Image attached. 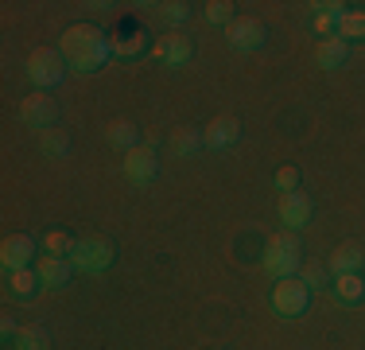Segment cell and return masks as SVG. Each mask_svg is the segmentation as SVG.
<instances>
[{
	"instance_id": "1",
	"label": "cell",
	"mask_w": 365,
	"mask_h": 350,
	"mask_svg": "<svg viewBox=\"0 0 365 350\" xmlns=\"http://www.w3.org/2000/svg\"><path fill=\"white\" fill-rule=\"evenodd\" d=\"M58 51H63L66 66L78 70V74H93L106 59L113 55L109 39L101 28H93V24H74V28L63 31V43H58Z\"/></svg>"
},
{
	"instance_id": "2",
	"label": "cell",
	"mask_w": 365,
	"mask_h": 350,
	"mask_svg": "<svg viewBox=\"0 0 365 350\" xmlns=\"http://www.w3.org/2000/svg\"><path fill=\"white\" fill-rule=\"evenodd\" d=\"M264 269L272 273L276 280H288V276H299L303 269V245H299V234L295 230H280L272 234L264 245Z\"/></svg>"
},
{
	"instance_id": "3",
	"label": "cell",
	"mask_w": 365,
	"mask_h": 350,
	"mask_svg": "<svg viewBox=\"0 0 365 350\" xmlns=\"http://www.w3.org/2000/svg\"><path fill=\"white\" fill-rule=\"evenodd\" d=\"M28 78L39 86V90H51V86H58L66 78V59H63V51H55V47H36L28 55Z\"/></svg>"
},
{
	"instance_id": "4",
	"label": "cell",
	"mask_w": 365,
	"mask_h": 350,
	"mask_svg": "<svg viewBox=\"0 0 365 350\" xmlns=\"http://www.w3.org/2000/svg\"><path fill=\"white\" fill-rule=\"evenodd\" d=\"M117 257V249L106 241V238H78L74 249H71V265L78 273H106Z\"/></svg>"
},
{
	"instance_id": "5",
	"label": "cell",
	"mask_w": 365,
	"mask_h": 350,
	"mask_svg": "<svg viewBox=\"0 0 365 350\" xmlns=\"http://www.w3.org/2000/svg\"><path fill=\"white\" fill-rule=\"evenodd\" d=\"M307 308H311V288L299 276H288V280H276L272 284V311H280L284 319H295Z\"/></svg>"
},
{
	"instance_id": "6",
	"label": "cell",
	"mask_w": 365,
	"mask_h": 350,
	"mask_svg": "<svg viewBox=\"0 0 365 350\" xmlns=\"http://www.w3.org/2000/svg\"><path fill=\"white\" fill-rule=\"evenodd\" d=\"M20 121L43 133V129H51V125L58 121V101L51 98V94H43V90L24 94V101H20Z\"/></svg>"
},
{
	"instance_id": "7",
	"label": "cell",
	"mask_w": 365,
	"mask_h": 350,
	"mask_svg": "<svg viewBox=\"0 0 365 350\" xmlns=\"http://www.w3.org/2000/svg\"><path fill=\"white\" fill-rule=\"evenodd\" d=\"M31 261H36V238H28V234H8V238L0 241V265H4L8 273L31 269Z\"/></svg>"
},
{
	"instance_id": "8",
	"label": "cell",
	"mask_w": 365,
	"mask_h": 350,
	"mask_svg": "<svg viewBox=\"0 0 365 350\" xmlns=\"http://www.w3.org/2000/svg\"><path fill=\"white\" fill-rule=\"evenodd\" d=\"M225 39H230L233 51H257L260 43L268 39V31L260 20H253V16H241V20H233L230 28H225Z\"/></svg>"
},
{
	"instance_id": "9",
	"label": "cell",
	"mask_w": 365,
	"mask_h": 350,
	"mask_svg": "<svg viewBox=\"0 0 365 350\" xmlns=\"http://www.w3.org/2000/svg\"><path fill=\"white\" fill-rule=\"evenodd\" d=\"M120 168H125V175L133 183H152L155 171H160V160H155L152 144H136L125 152V164H120Z\"/></svg>"
},
{
	"instance_id": "10",
	"label": "cell",
	"mask_w": 365,
	"mask_h": 350,
	"mask_svg": "<svg viewBox=\"0 0 365 350\" xmlns=\"http://www.w3.org/2000/svg\"><path fill=\"white\" fill-rule=\"evenodd\" d=\"M190 55H195V43L182 31H171V35H163V39H155V59H160L163 66H187Z\"/></svg>"
},
{
	"instance_id": "11",
	"label": "cell",
	"mask_w": 365,
	"mask_h": 350,
	"mask_svg": "<svg viewBox=\"0 0 365 350\" xmlns=\"http://www.w3.org/2000/svg\"><path fill=\"white\" fill-rule=\"evenodd\" d=\"M280 222L288 226V230H303V226L311 222V199L303 195V187L280 195Z\"/></svg>"
},
{
	"instance_id": "12",
	"label": "cell",
	"mask_w": 365,
	"mask_h": 350,
	"mask_svg": "<svg viewBox=\"0 0 365 350\" xmlns=\"http://www.w3.org/2000/svg\"><path fill=\"white\" fill-rule=\"evenodd\" d=\"M330 273L334 276H342V273H358V269H365V245L358 241H342V245H334V253H330Z\"/></svg>"
},
{
	"instance_id": "13",
	"label": "cell",
	"mask_w": 365,
	"mask_h": 350,
	"mask_svg": "<svg viewBox=\"0 0 365 350\" xmlns=\"http://www.w3.org/2000/svg\"><path fill=\"white\" fill-rule=\"evenodd\" d=\"M202 140L206 148H230L241 140V121L237 117H214L210 125L202 129Z\"/></svg>"
},
{
	"instance_id": "14",
	"label": "cell",
	"mask_w": 365,
	"mask_h": 350,
	"mask_svg": "<svg viewBox=\"0 0 365 350\" xmlns=\"http://www.w3.org/2000/svg\"><path fill=\"white\" fill-rule=\"evenodd\" d=\"M71 257H39L36 261V273H39V284L43 288H63L71 280Z\"/></svg>"
},
{
	"instance_id": "15",
	"label": "cell",
	"mask_w": 365,
	"mask_h": 350,
	"mask_svg": "<svg viewBox=\"0 0 365 350\" xmlns=\"http://www.w3.org/2000/svg\"><path fill=\"white\" fill-rule=\"evenodd\" d=\"M346 55H350V43L338 39V35H330V39H319V47H315V63L323 66V70H338V66L346 63Z\"/></svg>"
},
{
	"instance_id": "16",
	"label": "cell",
	"mask_w": 365,
	"mask_h": 350,
	"mask_svg": "<svg viewBox=\"0 0 365 350\" xmlns=\"http://www.w3.org/2000/svg\"><path fill=\"white\" fill-rule=\"evenodd\" d=\"M39 273H36V265L31 269H16V273H8V292L16 296V300H31V296L39 292Z\"/></svg>"
},
{
	"instance_id": "17",
	"label": "cell",
	"mask_w": 365,
	"mask_h": 350,
	"mask_svg": "<svg viewBox=\"0 0 365 350\" xmlns=\"http://www.w3.org/2000/svg\"><path fill=\"white\" fill-rule=\"evenodd\" d=\"M334 296L346 304H361L365 300V276L361 273H342L334 276Z\"/></svg>"
},
{
	"instance_id": "18",
	"label": "cell",
	"mask_w": 365,
	"mask_h": 350,
	"mask_svg": "<svg viewBox=\"0 0 365 350\" xmlns=\"http://www.w3.org/2000/svg\"><path fill=\"white\" fill-rule=\"evenodd\" d=\"M106 140L113 148H125V152H128V148H136V144H144L140 129H136L133 121H113V125L106 129Z\"/></svg>"
},
{
	"instance_id": "19",
	"label": "cell",
	"mask_w": 365,
	"mask_h": 350,
	"mask_svg": "<svg viewBox=\"0 0 365 350\" xmlns=\"http://www.w3.org/2000/svg\"><path fill=\"white\" fill-rule=\"evenodd\" d=\"M202 144H206V140H202V129L182 125V129H175V133H171V152H175V156H195Z\"/></svg>"
},
{
	"instance_id": "20",
	"label": "cell",
	"mask_w": 365,
	"mask_h": 350,
	"mask_svg": "<svg viewBox=\"0 0 365 350\" xmlns=\"http://www.w3.org/2000/svg\"><path fill=\"white\" fill-rule=\"evenodd\" d=\"M39 152L43 156H66L71 152V136H66V129H58V125L43 129L39 133Z\"/></svg>"
},
{
	"instance_id": "21",
	"label": "cell",
	"mask_w": 365,
	"mask_h": 350,
	"mask_svg": "<svg viewBox=\"0 0 365 350\" xmlns=\"http://www.w3.org/2000/svg\"><path fill=\"white\" fill-rule=\"evenodd\" d=\"M338 39H365V8H350V12L338 20Z\"/></svg>"
},
{
	"instance_id": "22",
	"label": "cell",
	"mask_w": 365,
	"mask_h": 350,
	"mask_svg": "<svg viewBox=\"0 0 365 350\" xmlns=\"http://www.w3.org/2000/svg\"><path fill=\"white\" fill-rule=\"evenodd\" d=\"M74 241H78V238H71V234H63V230L43 234V249H47V257H71Z\"/></svg>"
},
{
	"instance_id": "23",
	"label": "cell",
	"mask_w": 365,
	"mask_h": 350,
	"mask_svg": "<svg viewBox=\"0 0 365 350\" xmlns=\"http://www.w3.org/2000/svg\"><path fill=\"white\" fill-rule=\"evenodd\" d=\"M16 350H51L43 327H20L16 331Z\"/></svg>"
},
{
	"instance_id": "24",
	"label": "cell",
	"mask_w": 365,
	"mask_h": 350,
	"mask_svg": "<svg viewBox=\"0 0 365 350\" xmlns=\"http://www.w3.org/2000/svg\"><path fill=\"white\" fill-rule=\"evenodd\" d=\"M233 20H237V16H233L230 0H210V4H206V24H225V28H230Z\"/></svg>"
},
{
	"instance_id": "25",
	"label": "cell",
	"mask_w": 365,
	"mask_h": 350,
	"mask_svg": "<svg viewBox=\"0 0 365 350\" xmlns=\"http://www.w3.org/2000/svg\"><path fill=\"white\" fill-rule=\"evenodd\" d=\"M190 16V4H182V0H163L160 4V20H168V24H182Z\"/></svg>"
},
{
	"instance_id": "26",
	"label": "cell",
	"mask_w": 365,
	"mask_h": 350,
	"mask_svg": "<svg viewBox=\"0 0 365 350\" xmlns=\"http://www.w3.org/2000/svg\"><path fill=\"white\" fill-rule=\"evenodd\" d=\"M113 55H140L144 51V35H125V39H109Z\"/></svg>"
},
{
	"instance_id": "27",
	"label": "cell",
	"mask_w": 365,
	"mask_h": 350,
	"mask_svg": "<svg viewBox=\"0 0 365 350\" xmlns=\"http://www.w3.org/2000/svg\"><path fill=\"white\" fill-rule=\"evenodd\" d=\"M276 191H280V195H288V191H299V168H280L276 171Z\"/></svg>"
},
{
	"instance_id": "28",
	"label": "cell",
	"mask_w": 365,
	"mask_h": 350,
	"mask_svg": "<svg viewBox=\"0 0 365 350\" xmlns=\"http://www.w3.org/2000/svg\"><path fill=\"white\" fill-rule=\"evenodd\" d=\"M299 280L311 288V292H315V288L327 284V269H323V265H303V269H299Z\"/></svg>"
},
{
	"instance_id": "29",
	"label": "cell",
	"mask_w": 365,
	"mask_h": 350,
	"mask_svg": "<svg viewBox=\"0 0 365 350\" xmlns=\"http://www.w3.org/2000/svg\"><path fill=\"white\" fill-rule=\"evenodd\" d=\"M311 12H330V16H346L350 8L342 4V0H315V4H307Z\"/></svg>"
}]
</instances>
